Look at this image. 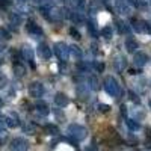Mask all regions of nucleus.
Listing matches in <instances>:
<instances>
[{
    "label": "nucleus",
    "instance_id": "1",
    "mask_svg": "<svg viewBox=\"0 0 151 151\" xmlns=\"http://www.w3.org/2000/svg\"><path fill=\"white\" fill-rule=\"evenodd\" d=\"M68 134L71 136V137H74L76 141H83L85 137L88 136V130L83 127V125H80V124H71V125H68Z\"/></svg>",
    "mask_w": 151,
    "mask_h": 151
},
{
    "label": "nucleus",
    "instance_id": "2",
    "mask_svg": "<svg viewBox=\"0 0 151 151\" xmlns=\"http://www.w3.org/2000/svg\"><path fill=\"white\" fill-rule=\"evenodd\" d=\"M104 91L110 97H116L119 94V85L113 77H110V76L106 77V80H104Z\"/></svg>",
    "mask_w": 151,
    "mask_h": 151
},
{
    "label": "nucleus",
    "instance_id": "3",
    "mask_svg": "<svg viewBox=\"0 0 151 151\" xmlns=\"http://www.w3.org/2000/svg\"><path fill=\"white\" fill-rule=\"evenodd\" d=\"M55 55L58 56L59 60L65 62L68 58H70V53H68V45L65 42H56L55 44Z\"/></svg>",
    "mask_w": 151,
    "mask_h": 151
},
{
    "label": "nucleus",
    "instance_id": "4",
    "mask_svg": "<svg viewBox=\"0 0 151 151\" xmlns=\"http://www.w3.org/2000/svg\"><path fill=\"white\" fill-rule=\"evenodd\" d=\"M29 150V142L24 137H15L11 142V151H27Z\"/></svg>",
    "mask_w": 151,
    "mask_h": 151
},
{
    "label": "nucleus",
    "instance_id": "5",
    "mask_svg": "<svg viewBox=\"0 0 151 151\" xmlns=\"http://www.w3.org/2000/svg\"><path fill=\"white\" fill-rule=\"evenodd\" d=\"M29 94H30V97H35V98L42 97V94H44V86H42L40 82H32V83L29 85Z\"/></svg>",
    "mask_w": 151,
    "mask_h": 151
},
{
    "label": "nucleus",
    "instance_id": "6",
    "mask_svg": "<svg viewBox=\"0 0 151 151\" xmlns=\"http://www.w3.org/2000/svg\"><path fill=\"white\" fill-rule=\"evenodd\" d=\"M3 121H5V125H8V127H11V129H15V127L20 125V118H18V115L15 112H9Z\"/></svg>",
    "mask_w": 151,
    "mask_h": 151
},
{
    "label": "nucleus",
    "instance_id": "7",
    "mask_svg": "<svg viewBox=\"0 0 151 151\" xmlns=\"http://www.w3.org/2000/svg\"><path fill=\"white\" fill-rule=\"evenodd\" d=\"M133 62L136 67H145L148 64V55L144 53V52H137L133 58Z\"/></svg>",
    "mask_w": 151,
    "mask_h": 151
},
{
    "label": "nucleus",
    "instance_id": "8",
    "mask_svg": "<svg viewBox=\"0 0 151 151\" xmlns=\"http://www.w3.org/2000/svg\"><path fill=\"white\" fill-rule=\"evenodd\" d=\"M115 8L122 15H127L130 12V5L127 3V0H116V2H115Z\"/></svg>",
    "mask_w": 151,
    "mask_h": 151
},
{
    "label": "nucleus",
    "instance_id": "9",
    "mask_svg": "<svg viewBox=\"0 0 151 151\" xmlns=\"http://www.w3.org/2000/svg\"><path fill=\"white\" fill-rule=\"evenodd\" d=\"M38 55H40L41 59L48 60L50 56H52V50H50V47H48L47 44H41L40 47H38Z\"/></svg>",
    "mask_w": 151,
    "mask_h": 151
},
{
    "label": "nucleus",
    "instance_id": "10",
    "mask_svg": "<svg viewBox=\"0 0 151 151\" xmlns=\"http://www.w3.org/2000/svg\"><path fill=\"white\" fill-rule=\"evenodd\" d=\"M27 32H29L30 35H33L35 38L42 35V29H41L40 26H38V24H35L32 20H30V21H27Z\"/></svg>",
    "mask_w": 151,
    "mask_h": 151
},
{
    "label": "nucleus",
    "instance_id": "11",
    "mask_svg": "<svg viewBox=\"0 0 151 151\" xmlns=\"http://www.w3.org/2000/svg\"><path fill=\"white\" fill-rule=\"evenodd\" d=\"M21 56L24 58V60H29L30 64L33 65V56H35V53H33V50L29 45H24L21 48Z\"/></svg>",
    "mask_w": 151,
    "mask_h": 151
},
{
    "label": "nucleus",
    "instance_id": "12",
    "mask_svg": "<svg viewBox=\"0 0 151 151\" xmlns=\"http://www.w3.org/2000/svg\"><path fill=\"white\" fill-rule=\"evenodd\" d=\"M55 103H56V106H59V107H65V106L70 103V100H68V97H67L65 94L59 92V94H56V97H55Z\"/></svg>",
    "mask_w": 151,
    "mask_h": 151
},
{
    "label": "nucleus",
    "instance_id": "13",
    "mask_svg": "<svg viewBox=\"0 0 151 151\" xmlns=\"http://www.w3.org/2000/svg\"><path fill=\"white\" fill-rule=\"evenodd\" d=\"M35 109H36V112H38V113H41L42 116L48 115V112H50V107H48V104H47L45 101H36Z\"/></svg>",
    "mask_w": 151,
    "mask_h": 151
},
{
    "label": "nucleus",
    "instance_id": "14",
    "mask_svg": "<svg viewBox=\"0 0 151 151\" xmlns=\"http://www.w3.org/2000/svg\"><path fill=\"white\" fill-rule=\"evenodd\" d=\"M137 41L136 40H133V38H127L125 40V48H127V52L129 53H134L136 50H137Z\"/></svg>",
    "mask_w": 151,
    "mask_h": 151
},
{
    "label": "nucleus",
    "instance_id": "15",
    "mask_svg": "<svg viewBox=\"0 0 151 151\" xmlns=\"http://www.w3.org/2000/svg\"><path fill=\"white\" fill-rule=\"evenodd\" d=\"M132 27H133V30L142 33V32L147 30V24L142 23V21H139V20H132Z\"/></svg>",
    "mask_w": 151,
    "mask_h": 151
},
{
    "label": "nucleus",
    "instance_id": "16",
    "mask_svg": "<svg viewBox=\"0 0 151 151\" xmlns=\"http://www.w3.org/2000/svg\"><path fill=\"white\" fill-rule=\"evenodd\" d=\"M68 53H70L74 59H82V56H83L82 50H80L77 45H71V47H68Z\"/></svg>",
    "mask_w": 151,
    "mask_h": 151
},
{
    "label": "nucleus",
    "instance_id": "17",
    "mask_svg": "<svg viewBox=\"0 0 151 151\" xmlns=\"http://www.w3.org/2000/svg\"><path fill=\"white\" fill-rule=\"evenodd\" d=\"M14 73H15V76L21 77V76H24V74H26V70H24V67H23L21 64L15 62V65H14Z\"/></svg>",
    "mask_w": 151,
    "mask_h": 151
},
{
    "label": "nucleus",
    "instance_id": "18",
    "mask_svg": "<svg viewBox=\"0 0 151 151\" xmlns=\"http://www.w3.org/2000/svg\"><path fill=\"white\" fill-rule=\"evenodd\" d=\"M115 65H116L118 70H122V68H125V65H127V60H125L124 56H118L116 60H115Z\"/></svg>",
    "mask_w": 151,
    "mask_h": 151
},
{
    "label": "nucleus",
    "instance_id": "19",
    "mask_svg": "<svg viewBox=\"0 0 151 151\" xmlns=\"http://www.w3.org/2000/svg\"><path fill=\"white\" fill-rule=\"evenodd\" d=\"M9 20H11L12 24H15V26H18V24L21 23V17L17 14V12H12V14L9 15Z\"/></svg>",
    "mask_w": 151,
    "mask_h": 151
},
{
    "label": "nucleus",
    "instance_id": "20",
    "mask_svg": "<svg viewBox=\"0 0 151 151\" xmlns=\"http://www.w3.org/2000/svg\"><path fill=\"white\" fill-rule=\"evenodd\" d=\"M71 3H73V6L76 8V9H79V11H83L85 9V0H71Z\"/></svg>",
    "mask_w": 151,
    "mask_h": 151
},
{
    "label": "nucleus",
    "instance_id": "21",
    "mask_svg": "<svg viewBox=\"0 0 151 151\" xmlns=\"http://www.w3.org/2000/svg\"><path fill=\"white\" fill-rule=\"evenodd\" d=\"M45 132H47L48 134H52V136H56V134L59 133L58 127H56V125H53V124H48L47 127H45Z\"/></svg>",
    "mask_w": 151,
    "mask_h": 151
},
{
    "label": "nucleus",
    "instance_id": "22",
    "mask_svg": "<svg viewBox=\"0 0 151 151\" xmlns=\"http://www.w3.org/2000/svg\"><path fill=\"white\" fill-rule=\"evenodd\" d=\"M118 30L119 33H127L129 32V26H127V23H124V21H118Z\"/></svg>",
    "mask_w": 151,
    "mask_h": 151
},
{
    "label": "nucleus",
    "instance_id": "23",
    "mask_svg": "<svg viewBox=\"0 0 151 151\" xmlns=\"http://www.w3.org/2000/svg\"><path fill=\"white\" fill-rule=\"evenodd\" d=\"M127 127H129L130 130L136 132V130H139V124H137L134 119H127Z\"/></svg>",
    "mask_w": 151,
    "mask_h": 151
},
{
    "label": "nucleus",
    "instance_id": "24",
    "mask_svg": "<svg viewBox=\"0 0 151 151\" xmlns=\"http://www.w3.org/2000/svg\"><path fill=\"white\" fill-rule=\"evenodd\" d=\"M101 35L106 38V40H110V38H112V29H110L109 26L103 27V29H101Z\"/></svg>",
    "mask_w": 151,
    "mask_h": 151
},
{
    "label": "nucleus",
    "instance_id": "25",
    "mask_svg": "<svg viewBox=\"0 0 151 151\" xmlns=\"http://www.w3.org/2000/svg\"><path fill=\"white\" fill-rule=\"evenodd\" d=\"M89 88H91V89H97V88H98L97 77H94V76H92V77H89Z\"/></svg>",
    "mask_w": 151,
    "mask_h": 151
},
{
    "label": "nucleus",
    "instance_id": "26",
    "mask_svg": "<svg viewBox=\"0 0 151 151\" xmlns=\"http://www.w3.org/2000/svg\"><path fill=\"white\" fill-rule=\"evenodd\" d=\"M6 85H8V77L3 73H0V88H5Z\"/></svg>",
    "mask_w": 151,
    "mask_h": 151
},
{
    "label": "nucleus",
    "instance_id": "27",
    "mask_svg": "<svg viewBox=\"0 0 151 151\" xmlns=\"http://www.w3.org/2000/svg\"><path fill=\"white\" fill-rule=\"evenodd\" d=\"M70 35L74 38V40H80V33H79V30L76 29V27H71V30H70Z\"/></svg>",
    "mask_w": 151,
    "mask_h": 151
},
{
    "label": "nucleus",
    "instance_id": "28",
    "mask_svg": "<svg viewBox=\"0 0 151 151\" xmlns=\"http://www.w3.org/2000/svg\"><path fill=\"white\" fill-rule=\"evenodd\" d=\"M5 127H6V125H5V121H3L2 118H0V136H5V134H6Z\"/></svg>",
    "mask_w": 151,
    "mask_h": 151
},
{
    "label": "nucleus",
    "instance_id": "29",
    "mask_svg": "<svg viewBox=\"0 0 151 151\" xmlns=\"http://www.w3.org/2000/svg\"><path fill=\"white\" fill-rule=\"evenodd\" d=\"M98 107H100V110H101V112H109L110 110V106H106V104H100Z\"/></svg>",
    "mask_w": 151,
    "mask_h": 151
},
{
    "label": "nucleus",
    "instance_id": "30",
    "mask_svg": "<svg viewBox=\"0 0 151 151\" xmlns=\"http://www.w3.org/2000/svg\"><path fill=\"white\" fill-rule=\"evenodd\" d=\"M130 98H132V101H136V103H139V98H137V95H136V94L130 92Z\"/></svg>",
    "mask_w": 151,
    "mask_h": 151
},
{
    "label": "nucleus",
    "instance_id": "31",
    "mask_svg": "<svg viewBox=\"0 0 151 151\" xmlns=\"http://www.w3.org/2000/svg\"><path fill=\"white\" fill-rule=\"evenodd\" d=\"M0 5H2V6H8L9 2H6V0H0Z\"/></svg>",
    "mask_w": 151,
    "mask_h": 151
},
{
    "label": "nucleus",
    "instance_id": "32",
    "mask_svg": "<svg viewBox=\"0 0 151 151\" xmlns=\"http://www.w3.org/2000/svg\"><path fill=\"white\" fill-rule=\"evenodd\" d=\"M129 5H137V0H127Z\"/></svg>",
    "mask_w": 151,
    "mask_h": 151
},
{
    "label": "nucleus",
    "instance_id": "33",
    "mask_svg": "<svg viewBox=\"0 0 151 151\" xmlns=\"http://www.w3.org/2000/svg\"><path fill=\"white\" fill-rule=\"evenodd\" d=\"M103 68H104L103 64H98V71H103Z\"/></svg>",
    "mask_w": 151,
    "mask_h": 151
},
{
    "label": "nucleus",
    "instance_id": "34",
    "mask_svg": "<svg viewBox=\"0 0 151 151\" xmlns=\"http://www.w3.org/2000/svg\"><path fill=\"white\" fill-rule=\"evenodd\" d=\"M3 104V100H2V97H0V106H2Z\"/></svg>",
    "mask_w": 151,
    "mask_h": 151
},
{
    "label": "nucleus",
    "instance_id": "35",
    "mask_svg": "<svg viewBox=\"0 0 151 151\" xmlns=\"http://www.w3.org/2000/svg\"><path fill=\"white\" fill-rule=\"evenodd\" d=\"M20 2H21V3H23V2H26V0H20Z\"/></svg>",
    "mask_w": 151,
    "mask_h": 151
},
{
    "label": "nucleus",
    "instance_id": "36",
    "mask_svg": "<svg viewBox=\"0 0 151 151\" xmlns=\"http://www.w3.org/2000/svg\"><path fill=\"white\" fill-rule=\"evenodd\" d=\"M150 107H151V100H150Z\"/></svg>",
    "mask_w": 151,
    "mask_h": 151
},
{
    "label": "nucleus",
    "instance_id": "37",
    "mask_svg": "<svg viewBox=\"0 0 151 151\" xmlns=\"http://www.w3.org/2000/svg\"><path fill=\"white\" fill-rule=\"evenodd\" d=\"M103 2H104V0H103Z\"/></svg>",
    "mask_w": 151,
    "mask_h": 151
}]
</instances>
